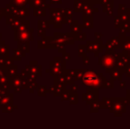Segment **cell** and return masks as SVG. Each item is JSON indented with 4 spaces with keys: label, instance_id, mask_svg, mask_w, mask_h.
Segmentation results:
<instances>
[{
    "label": "cell",
    "instance_id": "cell-1",
    "mask_svg": "<svg viewBox=\"0 0 130 129\" xmlns=\"http://www.w3.org/2000/svg\"><path fill=\"white\" fill-rule=\"evenodd\" d=\"M53 1H58V0H53Z\"/></svg>",
    "mask_w": 130,
    "mask_h": 129
}]
</instances>
